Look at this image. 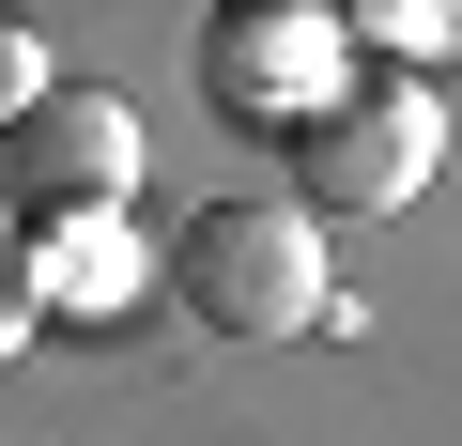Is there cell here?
I'll use <instances>...</instances> for the list:
<instances>
[{
    "mask_svg": "<svg viewBox=\"0 0 462 446\" xmlns=\"http://www.w3.org/2000/svg\"><path fill=\"white\" fill-rule=\"evenodd\" d=\"M170 308L200 339H309L324 323V215L309 200H200L170 232Z\"/></svg>",
    "mask_w": 462,
    "mask_h": 446,
    "instance_id": "obj_1",
    "label": "cell"
},
{
    "mask_svg": "<svg viewBox=\"0 0 462 446\" xmlns=\"http://www.w3.org/2000/svg\"><path fill=\"white\" fill-rule=\"evenodd\" d=\"M431 154H447V108H431L416 62H385V77H339L293 123V200L309 215H401L431 185Z\"/></svg>",
    "mask_w": 462,
    "mask_h": 446,
    "instance_id": "obj_2",
    "label": "cell"
},
{
    "mask_svg": "<svg viewBox=\"0 0 462 446\" xmlns=\"http://www.w3.org/2000/svg\"><path fill=\"white\" fill-rule=\"evenodd\" d=\"M200 77H216V108H247V123L293 139V123L355 77V16H339V0H216Z\"/></svg>",
    "mask_w": 462,
    "mask_h": 446,
    "instance_id": "obj_3",
    "label": "cell"
},
{
    "mask_svg": "<svg viewBox=\"0 0 462 446\" xmlns=\"http://www.w3.org/2000/svg\"><path fill=\"white\" fill-rule=\"evenodd\" d=\"M0 154H16V215H124L139 185V108L124 93H47L0 123Z\"/></svg>",
    "mask_w": 462,
    "mask_h": 446,
    "instance_id": "obj_4",
    "label": "cell"
},
{
    "mask_svg": "<svg viewBox=\"0 0 462 446\" xmlns=\"http://www.w3.org/2000/svg\"><path fill=\"white\" fill-rule=\"evenodd\" d=\"M32 293L108 308V293H124V215H32Z\"/></svg>",
    "mask_w": 462,
    "mask_h": 446,
    "instance_id": "obj_5",
    "label": "cell"
},
{
    "mask_svg": "<svg viewBox=\"0 0 462 446\" xmlns=\"http://www.w3.org/2000/svg\"><path fill=\"white\" fill-rule=\"evenodd\" d=\"M355 16V47H385V62H447L462 47V0H339Z\"/></svg>",
    "mask_w": 462,
    "mask_h": 446,
    "instance_id": "obj_6",
    "label": "cell"
},
{
    "mask_svg": "<svg viewBox=\"0 0 462 446\" xmlns=\"http://www.w3.org/2000/svg\"><path fill=\"white\" fill-rule=\"evenodd\" d=\"M32 308H47V293H32V215H0V354L32 339Z\"/></svg>",
    "mask_w": 462,
    "mask_h": 446,
    "instance_id": "obj_7",
    "label": "cell"
},
{
    "mask_svg": "<svg viewBox=\"0 0 462 446\" xmlns=\"http://www.w3.org/2000/svg\"><path fill=\"white\" fill-rule=\"evenodd\" d=\"M16 108H47V47H32V16H0V123Z\"/></svg>",
    "mask_w": 462,
    "mask_h": 446,
    "instance_id": "obj_8",
    "label": "cell"
}]
</instances>
